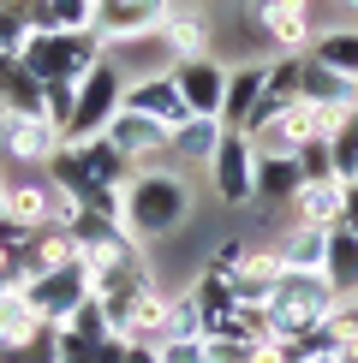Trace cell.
Here are the masks:
<instances>
[{
	"instance_id": "9c48e42d",
	"label": "cell",
	"mask_w": 358,
	"mask_h": 363,
	"mask_svg": "<svg viewBox=\"0 0 358 363\" xmlns=\"http://www.w3.org/2000/svg\"><path fill=\"white\" fill-rule=\"evenodd\" d=\"M149 42H156V48L168 54V66L215 54V30H209V18H203L197 6H191V0H173V6H168V18H161V30H156Z\"/></svg>"
},
{
	"instance_id": "74e56055",
	"label": "cell",
	"mask_w": 358,
	"mask_h": 363,
	"mask_svg": "<svg viewBox=\"0 0 358 363\" xmlns=\"http://www.w3.org/2000/svg\"><path fill=\"white\" fill-rule=\"evenodd\" d=\"M340 226H352V233H358V179L347 185V215H340Z\"/></svg>"
},
{
	"instance_id": "d6986e66",
	"label": "cell",
	"mask_w": 358,
	"mask_h": 363,
	"mask_svg": "<svg viewBox=\"0 0 358 363\" xmlns=\"http://www.w3.org/2000/svg\"><path fill=\"white\" fill-rule=\"evenodd\" d=\"M42 328V310L24 298V286H6L0 292V352H18L24 340H36Z\"/></svg>"
},
{
	"instance_id": "7c38bea8",
	"label": "cell",
	"mask_w": 358,
	"mask_h": 363,
	"mask_svg": "<svg viewBox=\"0 0 358 363\" xmlns=\"http://www.w3.org/2000/svg\"><path fill=\"white\" fill-rule=\"evenodd\" d=\"M263 78H268V60H239V66H227V101H221V125L227 131L251 125V113L263 101Z\"/></svg>"
},
{
	"instance_id": "4dcf8cb0",
	"label": "cell",
	"mask_w": 358,
	"mask_h": 363,
	"mask_svg": "<svg viewBox=\"0 0 358 363\" xmlns=\"http://www.w3.org/2000/svg\"><path fill=\"white\" fill-rule=\"evenodd\" d=\"M245 262H251V245H245V238H221V245L209 250V268H215L221 280H239V274H245Z\"/></svg>"
},
{
	"instance_id": "f546056e",
	"label": "cell",
	"mask_w": 358,
	"mask_h": 363,
	"mask_svg": "<svg viewBox=\"0 0 358 363\" xmlns=\"http://www.w3.org/2000/svg\"><path fill=\"white\" fill-rule=\"evenodd\" d=\"M161 340H203V315H197V304H191V292L168 298V334Z\"/></svg>"
},
{
	"instance_id": "8fae6325",
	"label": "cell",
	"mask_w": 358,
	"mask_h": 363,
	"mask_svg": "<svg viewBox=\"0 0 358 363\" xmlns=\"http://www.w3.org/2000/svg\"><path fill=\"white\" fill-rule=\"evenodd\" d=\"M173 84H179V96H185L191 113L221 119V101H227V66H221L215 54H203V60H179V66H173Z\"/></svg>"
},
{
	"instance_id": "4fadbf2b",
	"label": "cell",
	"mask_w": 358,
	"mask_h": 363,
	"mask_svg": "<svg viewBox=\"0 0 358 363\" xmlns=\"http://www.w3.org/2000/svg\"><path fill=\"white\" fill-rule=\"evenodd\" d=\"M287 208H293V220L335 233L340 215H347V179H310V185H298V196H293Z\"/></svg>"
},
{
	"instance_id": "ba28073f",
	"label": "cell",
	"mask_w": 358,
	"mask_h": 363,
	"mask_svg": "<svg viewBox=\"0 0 358 363\" xmlns=\"http://www.w3.org/2000/svg\"><path fill=\"white\" fill-rule=\"evenodd\" d=\"M119 108L156 119V125H168V131H179L185 119H197V113L185 108V96H179L173 72H143V78H126V96H119Z\"/></svg>"
},
{
	"instance_id": "30bf717a",
	"label": "cell",
	"mask_w": 358,
	"mask_h": 363,
	"mask_svg": "<svg viewBox=\"0 0 358 363\" xmlns=\"http://www.w3.org/2000/svg\"><path fill=\"white\" fill-rule=\"evenodd\" d=\"M102 138H108L119 155H126L131 167L143 173V167H161V161H168V138H173V131H168V125H156V119H143V113H126V108H119V113H114V125L102 131Z\"/></svg>"
},
{
	"instance_id": "277c9868",
	"label": "cell",
	"mask_w": 358,
	"mask_h": 363,
	"mask_svg": "<svg viewBox=\"0 0 358 363\" xmlns=\"http://www.w3.org/2000/svg\"><path fill=\"white\" fill-rule=\"evenodd\" d=\"M209 185L227 208H245L257 203V143L245 131H221L215 143V161H209Z\"/></svg>"
},
{
	"instance_id": "7402d4cb",
	"label": "cell",
	"mask_w": 358,
	"mask_h": 363,
	"mask_svg": "<svg viewBox=\"0 0 358 363\" xmlns=\"http://www.w3.org/2000/svg\"><path fill=\"white\" fill-rule=\"evenodd\" d=\"M161 334H168V298H161V286H156V292H143L138 304H131L119 340H131V345H161Z\"/></svg>"
},
{
	"instance_id": "836d02e7",
	"label": "cell",
	"mask_w": 358,
	"mask_h": 363,
	"mask_svg": "<svg viewBox=\"0 0 358 363\" xmlns=\"http://www.w3.org/2000/svg\"><path fill=\"white\" fill-rule=\"evenodd\" d=\"M161 363H209V340H161Z\"/></svg>"
},
{
	"instance_id": "d6a6232c",
	"label": "cell",
	"mask_w": 358,
	"mask_h": 363,
	"mask_svg": "<svg viewBox=\"0 0 358 363\" xmlns=\"http://www.w3.org/2000/svg\"><path fill=\"white\" fill-rule=\"evenodd\" d=\"M293 161H298V179H305V185L310 179H335V149L328 143H305Z\"/></svg>"
},
{
	"instance_id": "7bdbcfd3",
	"label": "cell",
	"mask_w": 358,
	"mask_h": 363,
	"mask_svg": "<svg viewBox=\"0 0 358 363\" xmlns=\"http://www.w3.org/2000/svg\"><path fill=\"white\" fill-rule=\"evenodd\" d=\"M0 113H6V108H0Z\"/></svg>"
},
{
	"instance_id": "f35d334b",
	"label": "cell",
	"mask_w": 358,
	"mask_h": 363,
	"mask_svg": "<svg viewBox=\"0 0 358 363\" xmlns=\"http://www.w3.org/2000/svg\"><path fill=\"white\" fill-rule=\"evenodd\" d=\"M6 185H12V179H6V167H0V215H6Z\"/></svg>"
},
{
	"instance_id": "e575fe53",
	"label": "cell",
	"mask_w": 358,
	"mask_h": 363,
	"mask_svg": "<svg viewBox=\"0 0 358 363\" xmlns=\"http://www.w3.org/2000/svg\"><path fill=\"white\" fill-rule=\"evenodd\" d=\"M72 101H78V84H48V119L60 131L72 125Z\"/></svg>"
},
{
	"instance_id": "7a4b0ae2",
	"label": "cell",
	"mask_w": 358,
	"mask_h": 363,
	"mask_svg": "<svg viewBox=\"0 0 358 363\" xmlns=\"http://www.w3.org/2000/svg\"><path fill=\"white\" fill-rule=\"evenodd\" d=\"M102 54H108V42H102L96 30H30L18 60L42 84H78Z\"/></svg>"
},
{
	"instance_id": "d590c367",
	"label": "cell",
	"mask_w": 358,
	"mask_h": 363,
	"mask_svg": "<svg viewBox=\"0 0 358 363\" xmlns=\"http://www.w3.org/2000/svg\"><path fill=\"white\" fill-rule=\"evenodd\" d=\"M60 363H102V345H90V340L60 328Z\"/></svg>"
},
{
	"instance_id": "d4e9b609",
	"label": "cell",
	"mask_w": 358,
	"mask_h": 363,
	"mask_svg": "<svg viewBox=\"0 0 358 363\" xmlns=\"http://www.w3.org/2000/svg\"><path fill=\"white\" fill-rule=\"evenodd\" d=\"M298 161H287V155H257V196L263 203H293L298 196Z\"/></svg>"
},
{
	"instance_id": "ffe728a7",
	"label": "cell",
	"mask_w": 358,
	"mask_h": 363,
	"mask_svg": "<svg viewBox=\"0 0 358 363\" xmlns=\"http://www.w3.org/2000/svg\"><path fill=\"white\" fill-rule=\"evenodd\" d=\"M281 256L275 250H251V262H245V274L233 280V292H239V304H251V310H263L268 298H275V286H281Z\"/></svg>"
},
{
	"instance_id": "4316f807",
	"label": "cell",
	"mask_w": 358,
	"mask_h": 363,
	"mask_svg": "<svg viewBox=\"0 0 358 363\" xmlns=\"http://www.w3.org/2000/svg\"><path fill=\"white\" fill-rule=\"evenodd\" d=\"M191 304H197L203 334H209V322H221L227 310H239V292H233V280H221L215 268H203V274H197V286H191Z\"/></svg>"
},
{
	"instance_id": "e0dca14e",
	"label": "cell",
	"mask_w": 358,
	"mask_h": 363,
	"mask_svg": "<svg viewBox=\"0 0 358 363\" xmlns=\"http://www.w3.org/2000/svg\"><path fill=\"white\" fill-rule=\"evenodd\" d=\"M221 131H227L221 119H203V113H197V119H185V125H179L173 138H168V161H185V167H203V173H209Z\"/></svg>"
},
{
	"instance_id": "44dd1931",
	"label": "cell",
	"mask_w": 358,
	"mask_h": 363,
	"mask_svg": "<svg viewBox=\"0 0 358 363\" xmlns=\"http://www.w3.org/2000/svg\"><path fill=\"white\" fill-rule=\"evenodd\" d=\"M48 179H54V191H60V196H72V203H90L96 191H108V185H96V179H90V161H84V149H78V143H66V149L48 161Z\"/></svg>"
},
{
	"instance_id": "b9f144b4",
	"label": "cell",
	"mask_w": 358,
	"mask_h": 363,
	"mask_svg": "<svg viewBox=\"0 0 358 363\" xmlns=\"http://www.w3.org/2000/svg\"><path fill=\"white\" fill-rule=\"evenodd\" d=\"M347 6H352V12H358V0H347Z\"/></svg>"
},
{
	"instance_id": "8d00e7d4",
	"label": "cell",
	"mask_w": 358,
	"mask_h": 363,
	"mask_svg": "<svg viewBox=\"0 0 358 363\" xmlns=\"http://www.w3.org/2000/svg\"><path fill=\"white\" fill-rule=\"evenodd\" d=\"M328 322H335V334L347 345H358V298H340V310L328 315ZM347 345H340V352H347Z\"/></svg>"
},
{
	"instance_id": "ab89813d",
	"label": "cell",
	"mask_w": 358,
	"mask_h": 363,
	"mask_svg": "<svg viewBox=\"0 0 358 363\" xmlns=\"http://www.w3.org/2000/svg\"><path fill=\"white\" fill-rule=\"evenodd\" d=\"M340 363H358V345H347V352H340Z\"/></svg>"
},
{
	"instance_id": "8992f818",
	"label": "cell",
	"mask_w": 358,
	"mask_h": 363,
	"mask_svg": "<svg viewBox=\"0 0 358 363\" xmlns=\"http://www.w3.org/2000/svg\"><path fill=\"white\" fill-rule=\"evenodd\" d=\"M66 149V131L48 113H0V155L18 167H48Z\"/></svg>"
},
{
	"instance_id": "5bb4252c",
	"label": "cell",
	"mask_w": 358,
	"mask_h": 363,
	"mask_svg": "<svg viewBox=\"0 0 358 363\" xmlns=\"http://www.w3.org/2000/svg\"><path fill=\"white\" fill-rule=\"evenodd\" d=\"M0 108L6 113H48V84L18 54H0Z\"/></svg>"
},
{
	"instance_id": "83f0119b",
	"label": "cell",
	"mask_w": 358,
	"mask_h": 363,
	"mask_svg": "<svg viewBox=\"0 0 358 363\" xmlns=\"http://www.w3.org/2000/svg\"><path fill=\"white\" fill-rule=\"evenodd\" d=\"M328 149H335V179H358V113H340L335 138H328Z\"/></svg>"
},
{
	"instance_id": "603a6c76",
	"label": "cell",
	"mask_w": 358,
	"mask_h": 363,
	"mask_svg": "<svg viewBox=\"0 0 358 363\" xmlns=\"http://www.w3.org/2000/svg\"><path fill=\"white\" fill-rule=\"evenodd\" d=\"M36 30H96V0H30Z\"/></svg>"
},
{
	"instance_id": "1f68e13d",
	"label": "cell",
	"mask_w": 358,
	"mask_h": 363,
	"mask_svg": "<svg viewBox=\"0 0 358 363\" xmlns=\"http://www.w3.org/2000/svg\"><path fill=\"white\" fill-rule=\"evenodd\" d=\"M209 363H268V345H257V340H209Z\"/></svg>"
},
{
	"instance_id": "3957f363",
	"label": "cell",
	"mask_w": 358,
	"mask_h": 363,
	"mask_svg": "<svg viewBox=\"0 0 358 363\" xmlns=\"http://www.w3.org/2000/svg\"><path fill=\"white\" fill-rule=\"evenodd\" d=\"M119 96H126V72H119V54H102L96 66L78 78V101H72V125H66V143H90L114 125L119 113Z\"/></svg>"
},
{
	"instance_id": "9a60e30c",
	"label": "cell",
	"mask_w": 358,
	"mask_h": 363,
	"mask_svg": "<svg viewBox=\"0 0 358 363\" xmlns=\"http://www.w3.org/2000/svg\"><path fill=\"white\" fill-rule=\"evenodd\" d=\"M60 196L54 185H42V179H12L6 185V215H18L24 226H36V233H48V226L60 220Z\"/></svg>"
},
{
	"instance_id": "2e32d148",
	"label": "cell",
	"mask_w": 358,
	"mask_h": 363,
	"mask_svg": "<svg viewBox=\"0 0 358 363\" xmlns=\"http://www.w3.org/2000/svg\"><path fill=\"white\" fill-rule=\"evenodd\" d=\"M275 256H281V268H287V274H322L328 233H322V226H305V220H293V226H287V238L275 245Z\"/></svg>"
},
{
	"instance_id": "6da1fadb",
	"label": "cell",
	"mask_w": 358,
	"mask_h": 363,
	"mask_svg": "<svg viewBox=\"0 0 358 363\" xmlns=\"http://www.w3.org/2000/svg\"><path fill=\"white\" fill-rule=\"evenodd\" d=\"M191 220V185L179 167H143L126 185V233L138 238H168Z\"/></svg>"
},
{
	"instance_id": "52a82bcc",
	"label": "cell",
	"mask_w": 358,
	"mask_h": 363,
	"mask_svg": "<svg viewBox=\"0 0 358 363\" xmlns=\"http://www.w3.org/2000/svg\"><path fill=\"white\" fill-rule=\"evenodd\" d=\"M24 298L42 310V322L66 328V322H72V310L90 298V262H84V256H72V262L48 268L42 280H30V286H24Z\"/></svg>"
},
{
	"instance_id": "60d3db41",
	"label": "cell",
	"mask_w": 358,
	"mask_h": 363,
	"mask_svg": "<svg viewBox=\"0 0 358 363\" xmlns=\"http://www.w3.org/2000/svg\"><path fill=\"white\" fill-rule=\"evenodd\" d=\"M310 363H340V352H322V357H310Z\"/></svg>"
},
{
	"instance_id": "cb8c5ba5",
	"label": "cell",
	"mask_w": 358,
	"mask_h": 363,
	"mask_svg": "<svg viewBox=\"0 0 358 363\" xmlns=\"http://www.w3.org/2000/svg\"><path fill=\"white\" fill-rule=\"evenodd\" d=\"M84 149V161H90V179H96V185H108V191H126L131 179H138V167H131L126 155H119V149L108 143V138H90V143H78Z\"/></svg>"
},
{
	"instance_id": "484cf974",
	"label": "cell",
	"mask_w": 358,
	"mask_h": 363,
	"mask_svg": "<svg viewBox=\"0 0 358 363\" xmlns=\"http://www.w3.org/2000/svg\"><path fill=\"white\" fill-rule=\"evenodd\" d=\"M310 60L328 66V72H340V78H358V30H322L310 42Z\"/></svg>"
},
{
	"instance_id": "ac0fdd59",
	"label": "cell",
	"mask_w": 358,
	"mask_h": 363,
	"mask_svg": "<svg viewBox=\"0 0 358 363\" xmlns=\"http://www.w3.org/2000/svg\"><path fill=\"white\" fill-rule=\"evenodd\" d=\"M322 280L335 286V298H358V233L352 226H335V233H328Z\"/></svg>"
},
{
	"instance_id": "5b68a950",
	"label": "cell",
	"mask_w": 358,
	"mask_h": 363,
	"mask_svg": "<svg viewBox=\"0 0 358 363\" xmlns=\"http://www.w3.org/2000/svg\"><path fill=\"white\" fill-rule=\"evenodd\" d=\"M245 18L268 54H305L317 42L310 36V0H251Z\"/></svg>"
},
{
	"instance_id": "f1b7e54d",
	"label": "cell",
	"mask_w": 358,
	"mask_h": 363,
	"mask_svg": "<svg viewBox=\"0 0 358 363\" xmlns=\"http://www.w3.org/2000/svg\"><path fill=\"white\" fill-rule=\"evenodd\" d=\"M66 334H78V340H90V345H102V340H114V322H108V310H102L96 298H84V304L72 310Z\"/></svg>"
}]
</instances>
